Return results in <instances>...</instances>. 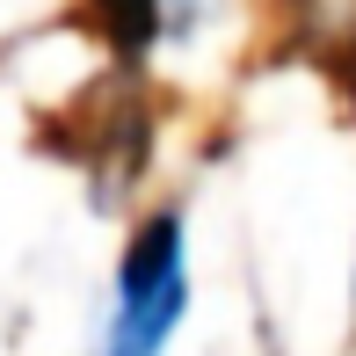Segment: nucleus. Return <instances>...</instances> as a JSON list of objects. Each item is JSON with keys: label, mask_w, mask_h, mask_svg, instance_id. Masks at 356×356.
<instances>
[{"label": "nucleus", "mask_w": 356, "mask_h": 356, "mask_svg": "<svg viewBox=\"0 0 356 356\" xmlns=\"http://www.w3.org/2000/svg\"><path fill=\"white\" fill-rule=\"evenodd\" d=\"M189 313V248H182V211H153L124 240L117 262V298H109L102 356H160L168 334Z\"/></svg>", "instance_id": "f257e3e1"}, {"label": "nucleus", "mask_w": 356, "mask_h": 356, "mask_svg": "<svg viewBox=\"0 0 356 356\" xmlns=\"http://www.w3.org/2000/svg\"><path fill=\"white\" fill-rule=\"evenodd\" d=\"M88 22L102 44H117L124 58H138L160 29V0H88Z\"/></svg>", "instance_id": "f03ea898"}]
</instances>
